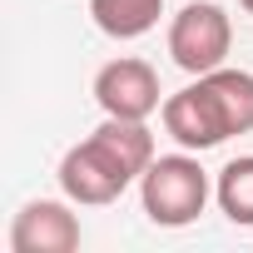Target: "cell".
<instances>
[{
  "label": "cell",
  "instance_id": "obj_1",
  "mask_svg": "<svg viewBox=\"0 0 253 253\" xmlns=\"http://www.w3.org/2000/svg\"><path fill=\"white\" fill-rule=\"evenodd\" d=\"M209 194H213V184H209V169L194 159V149L154 154V164L139 174V204H144L149 223H159V228H189L204 213Z\"/></svg>",
  "mask_w": 253,
  "mask_h": 253
},
{
  "label": "cell",
  "instance_id": "obj_2",
  "mask_svg": "<svg viewBox=\"0 0 253 253\" xmlns=\"http://www.w3.org/2000/svg\"><path fill=\"white\" fill-rule=\"evenodd\" d=\"M233 50V20L213 0H189V5L169 20V55L184 75H209L228 60Z\"/></svg>",
  "mask_w": 253,
  "mask_h": 253
},
{
  "label": "cell",
  "instance_id": "obj_3",
  "mask_svg": "<svg viewBox=\"0 0 253 253\" xmlns=\"http://www.w3.org/2000/svg\"><path fill=\"white\" fill-rule=\"evenodd\" d=\"M134 179H139V174L124 164L99 134H89L84 144H75V149L60 159V189H65L70 204H84V209L114 204Z\"/></svg>",
  "mask_w": 253,
  "mask_h": 253
},
{
  "label": "cell",
  "instance_id": "obj_4",
  "mask_svg": "<svg viewBox=\"0 0 253 253\" xmlns=\"http://www.w3.org/2000/svg\"><path fill=\"white\" fill-rule=\"evenodd\" d=\"M94 99L104 114L114 119H149L154 109H164V94H159V75L149 60H109L99 75H94Z\"/></svg>",
  "mask_w": 253,
  "mask_h": 253
},
{
  "label": "cell",
  "instance_id": "obj_5",
  "mask_svg": "<svg viewBox=\"0 0 253 253\" xmlns=\"http://www.w3.org/2000/svg\"><path fill=\"white\" fill-rule=\"evenodd\" d=\"M159 114H164V134H169L179 149L204 154V149H218V144L228 139V124H223V114H218V104H213V94H209L204 80H194L189 89L169 94Z\"/></svg>",
  "mask_w": 253,
  "mask_h": 253
},
{
  "label": "cell",
  "instance_id": "obj_6",
  "mask_svg": "<svg viewBox=\"0 0 253 253\" xmlns=\"http://www.w3.org/2000/svg\"><path fill=\"white\" fill-rule=\"evenodd\" d=\"M80 218L60 199H30L10 223V253H75Z\"/></svg>",
  "mask_w": 253,
  "mask_h": 253
},
{
  "label": "cell",
  "instance_id": "obj_7",
  "mask_svg": "<svg viewBox=\"0 0 253 253\" xmlns=\"http://www.w3.org/2000/svg\"><path fill=\"white\" fill-rule=\"evenodd\" d=\"M199 80L209 84V94H213V104H218V114L228 124V139L233 134H253V75L218 65V70H209Z\"/></svg>",
  "mask_w": 253,
  "mask_h": 253
},
{
  "label": "cell",
  "instance_id": "obj_8",
  "mask_svg": "<svg viewBox=\"0 0 253 253\" xmlns=\"http://www.w3.org/2000/svg\"><path fill=\"white\" fill-rule=\"evenodd\" d=\"M89 15L109 40H139L159 25L164 0H89Z\"/></svg>",
  "mask_w": 253,
  "mask_h": 253
},
{
  "label": "cell",
  "instance_id": "obj_9",
  "mask_svg": "<svg viewBox=\"0 0 253 253\" xmlns=\"http://www.w3.org/2000/svg\"><path fill=\"white\" fill-rule=\"evenodd\" d=\"M213 199H218V209H223L228 223L253 228V154H238V159H228V164L218 169Z\"/></svg>",
  "mask_w": 253,
  "mask_h": 253
},
{
  "label": "cell",
  "instance_id": "obj_10",
  "mask_svg": "<svg viewBox=\"0 0 253 253\" xmlns=\"http://www.w3.org/2000/svg\"><path fill=\"white\" fill-rule=\"evenodd\" d=\"M238 5H243V10H248V15H253V0H238Z\"/></svg>",
  "mask_w": 253,
  "mask_h": 253
}]
</instances>
